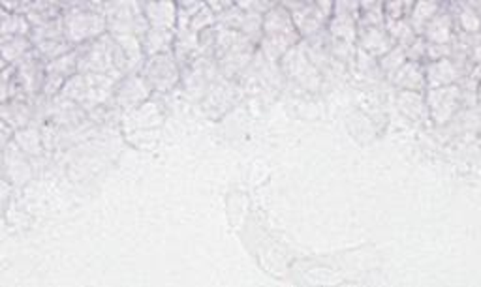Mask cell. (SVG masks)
I'll return each instance as SVG.
<instances>
[{"label": "cell", "mask_w": 481, "mask_h": 287, "mask_svg": "<svg viewBox=\"0 0 481 287\" xmlns=\"http://www.w3.org/2000/svg\"><path fill=\"white\" fill-rule=\"evenodd\" d=\"M461 102V88L458 86H440V88H432L429 94V104L432 116L436 122L444 124L453 116L457 111V105Z\"/></svg>", "instance_id": "6da1fadb"}, {"label": "cell", "mask_w": 481, "mask_h": 287, "mask_svg": "<svg viewBox=\"0 0 481 287\" xmlns=\"http://www.w3.org/2000/svg\"><path fill=\"white\" fill-rule=\"evenodd\" d=\"M461 77V69L449 60H438L429 68V83L432 88L449 86Z\"/></svg>", "instance_id": "7a4b0ae2"}, {"label": "cell", "mask_w": 481, "mask_h": 287, "mask_svg": "<svg viewBox=\"0 0 481 287\" xmlns=\"http://www.w3.org/2000/svg\"><path fill=\"white\" fill-rule=\"evenodd\" d=\"M451 18L449 15H438L427 25V38L438 46H444L451 38Z\"/></svg>", "instance_id": "3957f363"}, {"label": "cell", "mask_w": 481, "mask_h": 287, "mask_svg": "<svg viewBox=\"0 0 481 287\" xmlns=\"http://www.w3.org/2000/svg\"><path fill=\"white\" fill-rule=\"evenodd\" d=\"M436 12H438V4H436V2H423V4H418L416 10H413V27H416V29H421Z\"/></svg>", "instance_id": "277c9868"}, {"label": "cell", "mask_w": 481, "mask_h": 287, "mask_svg": "<svg viewBox=\"0 0 481 287\" xmlns=\"http://www.w3.org/2000/svg\"><path fill=\"white\" fill-rule=\"evenodd\" d=\"M461 25L466 32H477L481 30V19L477 15V10H472L470 4H461Z\"/></svg>", "instance_id": "5b68a950"}, {"label": "cell", "mask_w": 481, "mask_h": 287, "mask_svg": "<svg viewBox=\"0 0 481 287\" xmlns=\"http://www.w3.org/2000/svg\"><path fill=\"white\" fill-rule=\"evenodd\" d=\"M477 98H480V102H481V85H480V91H477Z\"/></svg>", "instance_id": "8992f818"}]
</instances>
